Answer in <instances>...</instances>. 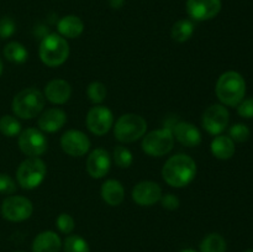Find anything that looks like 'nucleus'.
Returning a JSON list of instances; mask_svg holds the SVG:
<instances>
[{"instance_id":"18","label":"nucleus","mask_w":253,"mask_h":252,"mask_svg":"<svg viewBox=\"0 0 253 252\" xmlns=\"http://www.w3.org/2000/svg\"><path fill=\"white\" fill-rule=\"evenodd\" d=\"M67 123V115L62 109L52 108L41 114L39 118L40 130L44 132H56Z\"/></svg>"},{"instance_id":"14","label":"nucleus","mask_w":253,"mask_h":252,"mask_svg":"<svg viewBox=\"0 0 253 252\" xmlns=\"http://www.w3.org/2000/svg\"><path fill=\"white\" fill-rule=\"evenodd\" d=\"M132 200L140 207H151L162 198V188L152 180H142L132 189Z\"/></svg>"},{"instance_id":"9","label":"nucleus","mask_w":253,"mask_h":252,"mask_svg":"<svg viewBox=\"0 0 253 252\" xmlns=\"http://www.w3.org/2000/svg\"><path fill=\"white\" fill-rule=\"evenodd\" d=\"M19 147L22 153L29 157H39L47 151V138L39 128L29 127L20 132Z\"/></svg>"},{"instance_id":"30","label":"nucleus","mask_w":253,"mask_h":252,"mask_svg":"<svg viewBox=\"0 0 253 252\" xmlns=\"http://www.w3.org/2000/svg\"><path fill=\"white\" fill-rule=\"evenodd\" d=\"M229 137L234 142H245L250 138V128L245 124H235L230 127Z\"/></svg>"},{"instance_id":"10","label":"nucleus","mask_w":253,"mask_h":252,"mask_svg":"<svg viewBox=\"0 0 253 252\" xmlns=\"http://www.w3.org/2000/svg\"><path fill=\"white\" fill-rule=\"evenodd\" d=\"M230 114L229 110L221 104H212L203 114L202 124L203 127L210 135L217 136L225 131L229 125Z\"/></svg>"},{"instance_id":"38","label":"nucleus","mask_w":253,"mask_h":252,"mask_svg":"<svg viewBox=\"0 0 253 252\" xmlns=\"http://www.w3.org/2000/svg\"><path fill=\"white\" fill-rule=\"evenodd\" d=\"M180 252H197L195 250H192V249H185V250H182Z\"/></svg>"},{"instance_id":"17","label":"nucleus","mask_w":253,"mask_h":252,"mask_svg":"<svg viewBox=\"0 0 253 252\" xmlns=\"http://www.w3.org/2000/svg\"><path fill=\"white\" fill-rule=\"evenodd\" d=\"M173 135L185 147H197L202 143V133L193 124L180 121L173 127Z\"/></svg>"},{"instance_id":"26","label":"nucleus","mask_w":253,"mask_h":252,"mask_svg":"<svg viewBox=\"0 0 253 252\" xmlns=\"http://www.w3.org/2000/svg\"><path fill=\"white\" fill-rule=\"evenodd\" d=\"M0 132L6 137H15L21 132V124L15 116L4 115L0 119Z\"/></svg>"},{"instance_id":"1","label":"nucleus","mask_w":253,"mask_h":252,"mask_svg":"<svg viewBox=\"0 0 253 252\" xmlns=\"http://www.w3.org/2000/svg\"><path fill=\"white\" fill-rule=\"evenodd\" d=\"M197 175V163L187 155H175L168 158L162 168V177L168 185L174 188L187 187Z\"/></svg>"},{"instance_id":"25","label":"nucleus","mask_w":253,"mask_h":252,"mask_svg":"<svg viewBox=\"0 0 253 252\" xmlns=\"http://www.w3.org/2000/svg\"><path fill=\"white\" fill-rule=\"evenodd\" d=\"M226 249L225 239L216 232L205 236L200 244V252H226Z\"/></svg>"},{"instance_id":"37","label":"nucleus","mask_w":253,"mask_h":252,"mask_svg":"<svg viewBox=\"0 0 253 252\" xmlns=\"http://www.w3.org/2000/svg\"><path fill=\"white\" fill-rule=\"evenodd\" d=\"M2 69H4V66H2L1 58H0V76H1V73H2Z\"/></svg>"},{"instance_id":"39","label":"nucleus","mask_w":253,"mask_h":252,"mask_svg":"<svg viewBox=\"0 0 253 252\" xmlns=\"http://www.w3.org/2000/svg\"><path fill=\"white\" fill-rule=\"evenodd\" d=\"M245 252H253V250H247V251H245Z\"/></svg>"},{"instance_id":"13","label":"nucleus","mask_w":253,"mask_h":252,"mask_svg":"<svg viewBox=\"0 0 253 252\" xmlns=\"http://www.w3.org/2000/svg\"><path fill=\"white\" fill-rule=\"evenodd\" d=\"M221 10V0H187V12L195 21H207Z\"/></svg>"},{"instance_id":"28","label":"nucleus","mask_w":253,"mask_h":252,"mask_svg":"<svg viewBox=\"0 0 253 252\" xmlns=\"http://www.w3.org/2000/svg\"><path fill=\"white\" fill-rule=\"evenodd\" d=\"M106 86L101 82H93L88 85L86 95L93 104H100L106 98Z\"/></svg>"},{"instance_id":"6","label":"nucleus","mask_w":253,"mask_h":252,"mask_svg":"<svg viewBox=\"0 0 253 252\" xmlns=\"http://www.w3.org/2000/svg\"><path fill=\"white\" fill-rule=\"evenodd\" d=\"M174 135L170 124H167L161 130L148 132L142 140V150L151 157H162L173 150Z\"/></svg>"},{"instance_id":"27","label":"nucleus","mask_w":253,"mask_h":252,"mask_svg":"<svg viewBox=\"0 0 253 252\" xmlns=\"http://www.w3.org/2000/svg\"><path fill=\"white\" fill-rule=\"evenodd\" d=\"M64 252H89V245L86 240L79 235H69L62 244Z\"/></svg>"},{"instance_id":"3","label":"nucleus","mask_w":253,"mask_h":252,"mask_svg":"<svg viewBox=\"0 0 253 252\" xmlns=\"http://www.w3.org/2000/svg\"><path fill=\"white\" fill-rule=\"evenodd\" d=\"M46 98L37 88H26L14 96L11 108L15 115L20 119H34L43 110Z\"/></svg>"},{"instance_id":"36","label":"nucleus","mask_w":253,"mask_h":252,"mask_svg":"<svg viewBox=\"0 0 253 252\" xmlns=\"http://www.w3.org/2000/svg\"><path fill=\"white\" fill-rule=\"evenodd\" d=\"M109 2H110L111 7H114V9H119L120 6H123L124 0H109Z\"/></svg>"},{"instance_id":"35","label":"nucleus","mask_w":253,"mask_h":252,"mask_svg":"<svg viewBox=\"0 0 253 252\" xmlns=\"http://www.w3.org/2000/svg\"><path fill=\"white\" fill-rule=\"evenodd\" d=\"M161 204H162V207L165 208V209L167 210H175L179 208V198L175 197L174 194H166V195H162V198H161Z\"/></svg>"},{"instance_id":"11","label":"nucleus","mask_w":253,"mask_h":252,"mask_svg":"<svg viewBox=\"0 0 253 252\" xmlns=\"http://www.w3.org/2000/svg\"><path fill=\"white\" fill-rule=\"evenodd\" d=\"M114 125V115L106 106H93L86 115V126L94 135L103 136Z\"/></svg>"},{"instance_id":"5","label":"nucleus","mask_w":253,"mask_h":252,"mask_svg":"<svg viewBox=\"0 0 253 252\" xmlns=\"http://www.w3.org/2000/svg\"><path fill=\"white\" fill-rule=\"evenodd\" d=\"M147 121L136 114H125L120 116L114 126V136L123 143H131L145 136Z\"/></svg>"},{"instance_id":"22","label":"nucleus","mask_w":253,"mask_h":252,"mask_svg":"<svg viewBox=\"0 0 253 252\" xmlns=\"http://www.w3.org/2000/svg\"><path fill=\"white\" fill-rule=\"evenodd\" d=\"M211 153L219 160H230L235 153V142L229 136L217 135L210 145Z\"/></svg>"},{"instance_id":"16","label":"nucleus","mask_w":253,"mask_h":252,"mask_svg":"<svg viewBox=\"0 0 253 252\" xmlns=\"http://www.w3.org/2000/svg\"><path fill=\"white\" fill-rule=\"evenodd\" d=\"M44 98L52 104L62 105L67 103L72 95L71 84L64 79H53L44 86Z\"/></svg>"},{"instance_id":"20","label":"nucleus","mask_w":253,"mask_h":252,"mask_svg":"<svg viewBox=\"0 0 253 252\" xmlns=\"http://www.w3.org/2000/svg\"><path fill=\"white\" fill-rule=\"evenodd\" d=\"M101 198L110 207H118L125 198L124 185L116 179H108L101 185Z\"/></svg>"},{"instance_id":"4","label":"nucleus","mask_w":253,"mask_h":252,"mask_svg":"<svg viewBox=\"0 0 253 252\" xmlns=\"http://www.w3.org/2000/svg\"><path fill=\"white\" fill-rule=\"evenodd\" d=\"M39 54L46 66L58 67L68 59L69 44L59 34H49L42 39Z\"/></svg>"},{"instance_id":"34","label":"nucleus","mask_w":253,"mask_h":252,"mask_svg":"<svg viewBox=\"0 0 253 252\" xmlns=\"http://www.w3.org/2000/svg\"><path fill=\"white\" fill-rule=\"evenodd\" d=\"M237 113L241 118L253 119V98L245 99L237 105Z\"/></svg>"},{"instance_id":"31","label":"nucleus","mask_w":253,"mask_h":252,"mask_svg":"<svg viewBox=\"0 0 253 252\" xmlns=\"http://www.w3.org/2000/svg\"><path fill=\"white\" fill-rule=\"evenodd\" d=\"M56 226L63 234H71L74 230V227H76V222H74V219L71 215L66 214V212H62L57 217Z\"/></svg>"},{"instance_id":"21","label":"nucleus","mask_w":253,"mask_h":252,"mask_svg":"<svg viewBox=\"0 0 253 252\" xmlns=\"http://www.w3.org/2000/svg\"><path fill=\"white\" fill-rule=\"evenodd\" d=\"M57 30L59 35L64 39H77L81 36L84 31V22L82 21L81 17L76 15H67L62 17L57 24Z\"/></svg>"},{"instance_id":"19","label":"nucleus","mask_w":253,"mask_h":252,"mask_svg":"<svg viewBox=\"0 0 253 252\" xmlns=\"http://www.w3.org/2000/svg\"><path fill=\"white\" fill-rule=\"evenodd\" d=\"M61 247V237L54 231L41 232L32 242V252H59Z\"/></svg>"},{"instance_id":"32","label":"nucleus","mask_w":253,"mask_h":252,"mask_svg":"<svg viewBox=\"0 0 253 252\" xmlns=\"http://www.w3.org/2000/svg\"><path fill=\"white\" fill-rule=\"evenodd\" d=\"M16 190V183L6 173H0V193L1 194H12Z\"/></svg>"},{"instance_id":"7","label":"nucleus","mask_w":253,"mask_h":252,"mask_svg":"<svg viewBox=\"0 0 253 252\" xmlns=\"http://www.w3.org/2000/svg\"><path fill=\"white\" fill-rule=\"evenodd\" d=\"M46 173L47 167L43 160L40 157H29L17 168V183L24 189H35L43 182Z\"/></svg>"},{"instance_id":"2","label":"nucleus","mask_w":253,"mask_h":252,"mask_svg":"<svg viewBox=\"0 0 253 252\" xmlns=\"http://www.w3.org/2000/svg\"><path fill=\"white\" fill-rule=\"evenodd\" d=\"M216 96L224 105L237 106L246 94V82L235 71H229L219 77L215 86Z\"/></svg>"},{"instance_id":"24","label":"nucleus","mask_w":253,"mask_h":252,"mask_svg":"<svg viewBox=\"0 0 253 252\" xmlns=\"http://www.w3.org/2000/svg\"><path fill=\"white\" fill-rule=\"evenodd\" d=\"M193 32H194V24L188 19L178 20L174 25L172 26V31H170V36L174 41L177 42H185L192 37Z\"/></svg>"},{"instance_id":"15","label":"nucleus","mask_w":253,"mask_h":252,"mask_svg":"<svg viewBox=\"0 0 253 252\" xmlns=\"http://www.w3.org/2000/svg\"><path fill=\"white\" fill-rule=\"evenodd\" d=\"M111 167L110 155L104 148H96L86 158V172L91 178L100 179L105 177Z\"/></svg>"},{"instance_id":"12","label":"nucleus","mask_w":253,"mask_h":252,"mask_svg":"<svg viewBox=\"0 0 253 252\" xmlns=\"http://www.w3.org/2000/svg\"><path fill=\"white\" fill-rule=\"evenodd\" d=\"M62 150L72 157H82L90 148V140L79 130H68L61 137Z\"/></svg>"},{"instance_id":"23","label":"nucleus","mask_w":253,"mask_h":252,"mask_svg":"<svg viewBox=\"0 0 253 252\" xmlns=\"http://www.w3.org/2000/svg\"><path fill=\"white\" fill-rule=\"evenodd\" d=\"M4 57L9 62L12 63L21 64L25 63L27 61V57H29V52L25 48L24 44H21L20 42H9L6 46L4 47Z\"/></svg>"},{"instance_id":"40","label":"nucleus","mask_w":253,"mask_h":252,"mask_svg":"<svg viewBox=\"0 0 253 252\" xmlns=\"http://www.w3.org/2000/svg\"><path fill=\"white\" fill-rule=\"evenodd\" d=\"M17 252H21V251H17Z\"/></svg>"},{"instance_id":"8","label":"nucleus","mask_w":253,"mask_h":252,"mask_svg":"<svg viewBox=\"0 0 253 252\" xmlns=\"http://www.w3.org/2000/svg\"><path fill=\"white\" fill-rule=\"evenodd\" d=\"M34 211L31 200L21 195H11L2 202L1 214L4 219L12 222L25 221L29 219Z\"/></svg>"},{"instance_id":"33","label":"nucleus","mask_w":253,"mask_h":252,"mask_svg":"<svg viewBox=\"0 0 253 252\" xmlns=\"http://www.w3.org/2000/svg\"><path fill=\"white\" fill-rule=\"evenodd\" d=\"M15 32V22L10 17L5 16L0 19V37L1 39H9Z\"/></svg>"},{"instance_id":"29","label":"nucleus","mask_w":253,"mask_h":252,"mask_svg":"<svg viewBox=\"0 0 253 252\" xmlns=\"http://www.w3.org/2000/svg\"><path fill=\"white\" fill-rule=\"evenodd\" d=\"M114 161H115L116 166L120 168H128L133 162L132 153L130 152L128 148L125 146H116L114 148Z\"/></svg>"}]
</instances>
